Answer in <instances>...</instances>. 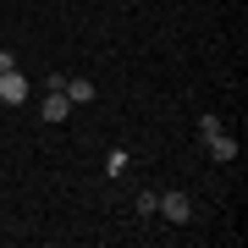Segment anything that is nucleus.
<instances>
[{"label":"nucleus","instance_id":"obj_1","mask_svg":"<svg viewBox=\"0 0 248 248\" xmlns=\"http://www.w3.org/2000/svg\"><path fill=\"white\" fill-rule=\"evenodd\" d=\"M22 99H28V78L17 66H6L0 72V105H22Z\"/></svg>","mask_w":248,"mask_h":248},{"label":"nucleus","instance_id":"obj_2","mask_svg":"<svg viewBox=\"0 0 248 248\" xmlns=\"http://www.w3.org/2000/svg\"><path fill=\"white\" fill-rule=\"evenodd\" d=\"M160 215H166V221H187V215H193V199H187L182 187H171V193H160Z\"/></svg>","mask_w":248,"mask_h":248},{"label":"nucleus","instance_id":"obj_3","mask_svg":"<svg viewBox=\"0 0 248 248\" xmlns=\"http://www.w3.org/2000/svg\"><path fill=\"white\" fill-rule=\"evenodd\" d=\"M204 143H210V160H221V166H232V160H237V138H226V127H221L215 138H204Z\"/></svg>","mask_w":248,"mask_h":248},{"label":"nucleus","instance_id":"obj_4","mask_svg":"<svg viewBox=\"0 0 248 248\" xmlns=\"http://www.w3.org/2000/svg\"><path fill=\"white\" fill-rule=\"evenodd\" d=\"M39 116H45V122H66V116H72V99H66L61 89H50V99L39 105Z\"/></svg>","mask_w":248,"mask_h":248},{"label":"nucleus","instance_id":"obj_5","mask_svg":"<svg viewBox=\"0 0 248 248\" xmlns=\"http://www.w3.org/2000/svg\"><path fill=\"white\" fill-rule=\"evenodd\" d=\"M61 94L72 99V105H89V99H94V83H89V78H66V83H61Z\"/></svg>","mask_w":248,"mask_h":248},{"label":"nucleus","instance_id":"obj_6","mask_svg":"<svg viewBox=\"0 0 248 248\" xmlns=\"http://www.w3.org/2000/svg\"><path fill=\"white\" fill-rule=\"evenodd\" d=\"M138 215H160V193H138Z\"/></svg>","mask_w":248,"mask_h":248},{"label":"nucleus","instance_id":"obj_7","mask_svg":"<svg viewBox=\"0 0 248 248\" xmlns=\"http://www.w3.org/2000/svg\"><path fill=\"white\" fill-rule=\"evenodd\" d=\"M221 133V116H199V138H215Z\"/></svg>","mask_w":248,"mask_h":248},{"label":"nucleus","instance_id":"obj_8","mask_svg":"<svg viewBox=\"0 0 248 248\" xmlns=\"http://www.w3.org/2000/svg\"><path fill=\"white\" fill-rule=\"evenodd\" d=\"M6 66H11V50H0V72H6Z\"/></svg>","mask_w":248,"mask_h":248}]
</instances>
